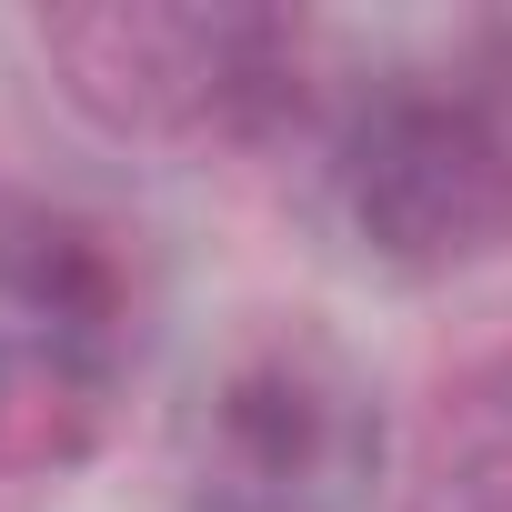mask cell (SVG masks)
<instances>
[{
  "mask_svg": "<svg viewBox=\"0 0 512 512\" xmlns=\"http://www.w3.org/2000/svg\"><path fill=\"white\" fill-rule=\"evenodd\" d=\"M0 292L21 302V322H41L51 352H91L111 332V312H121V272H111L101 231L51 221V211H31L0 241Z\"/></svg>",
  "mask_w": 512,
  "mask_h": 512,
  "instance_id": "cell-4",
  "label": "cell"
},
{
  "mask_svg": "<svg viewBox=\"0 0 512 512\" xmlns=\"http://www.w3.org/2000/svg\"><path fill=\"white\" fill-rule=\"evenodd\" d=\"M342 211L402 272H462L512 241V141L452 91H382L342 141Z\"/></svg>",
  "mask_w": 512,
  "mask_h": 512,
  "instance_id": "cell-1",
  "label": "cell"
},
{
  "mask_svg": "<svg viewBox=\"0 0 512 512\" xmlns=\"http://www.w3.org/2000/svg\"><path fill=\"white\" fill-rule=\"evenodd\" d=\"M211 432H221V472H231V502L241 512H312L372 452L362 392L332 362H312V352L241 362L221 382V402H211Z\"/></svg>",
  "mask_w": 512,
  "mask_h": 512,
  "instance_id": "cell-3",
  "label": "cell"
},
{
  "mask_svg": "<svg viewBox=\"0 0 512 512\" xmlns=\"http://www.w3.org/2000/svg\"><path fill=\"white\" fill-rule=\"evenodd\" d=\"M51 61L101 121L141 131H251L292 101V41L262 11H71Z\"/></svg>",
  "mask_w": 512,
  "mask_h": 512,
  "instance_id": "cell-2",
  "label": "cell"
},
{
  "mask_svg": "<svg viewBox=\"0 0 512 512\" xmlns=\"http://www.w3.org/2000/svg\"><path fill=\"white\" fill-rule=\"evenodd\" d=\"M221 512H241V502H221Z\"/></svg>",
  "mask_w": 512,
  "mask_h": 512,
  "instance_id": "cell-5",
  "label": "cell"
}]
</instances>
